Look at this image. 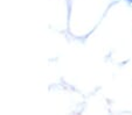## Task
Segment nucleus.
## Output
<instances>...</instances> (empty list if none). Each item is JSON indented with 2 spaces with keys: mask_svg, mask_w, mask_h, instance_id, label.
<instances>
[{
  "mask_svg": "<svg viewBox=\"0 0 132 115\" xmlns=\"http://www.w3.org/2000/svg\"><path fill=\"white\" fill-rule=\"evenodd\" d=\"M126 3L129 4V5H131V6H132V0H126Z\"/></svg>",
  "mask_w": 132,
  "mask_h": 115,
  "instance_id": "obj_1",
  "label": "nucleus"
}]
</instances>
